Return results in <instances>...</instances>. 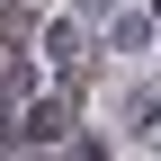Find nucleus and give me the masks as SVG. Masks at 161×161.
Listing matches in <instances>:
<instances>
[{"instance_id": "obj_1", "label": "nucleus", "mask_w": 161, "mask_h": 161, "mask_svg": "<svg viewBox=\"0 0 161 161\" xmlns=\"http://www.w3.org/2000/svg\"><path fill=\"white\" fill-rule=\"evenodd\" d=\"M18 134H27V143H54V134H63V108H27V125H18Z\"/></svg>"}, {"instance_id": "obj_2", "label": "nucleus", "mask_w": 161, "mask_h": 161, "mask_svg": "<svg viewBox=\"0 0 161 161\" xmlns=\"http://www.w3.org/2000/svg\"><path fill=\"white\" fill-rule=\"evenodd\" d=\"M80 9H108V0H80Z\"/></svg>"}]
</instances>
